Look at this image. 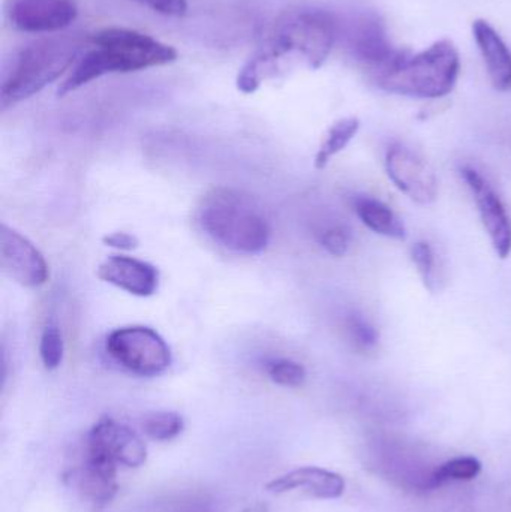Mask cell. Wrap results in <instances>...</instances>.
I'll use <instances>...</instances> for the list:
<instances>
[{"label":"cell","mask_w":511,"mask_h":512,"mask_svg":"<svg viewBox=\"0 0 511 512\" xmlns=\"http://www.w3.org/2000/svg\"><path fill=\"white\" fill-rule=\"evenodd\" d=\"M482 472V463L476 457H456L438 466L429 475L428 489L443 486L449 481H471Z\"/></svg>","instance_id":"cell-19"},{"label":"cell","mask_w":511,"mask_h":512,"mask_svg":"<svg viewBox=\"0 0 511 512\" xmlns=\"http://www.w3.org/2000/svg\"><path fill=\"white\" fill-rule=\"evenodd\" d=\"M0 262L6 276L26 288H39L50 277L44 255L27 237L6 224L0 231Z\"/></svg>","instance_id":"cell-11"},{"label":"cell","mask_w":511,"mask_h":512,"mask_svg":"<svg viewBox=\"0 0 511 512\" xmlns=\"http://www.w3.org/2000/svg\"><path fill=\"white\" fill-rule=\"evenodd\" d=\"M105 351L132 375L153 378L171 366V349L164 337L146 325H126L111 331Z\"/></svg>","instance_id":"cell-6"},{"label":"cell","mask_w":511,"mask_h":512,"mask_svg":"<svg viewBox=\"0 0 511 512\" xmlns=\"http://www.w3.org/2000/svg\"><path fill=\"white\" fill-rule=\"evenodd\" d=\"M474 39L485 60L492 86L500 92L511 89V51L500 33L486 20L473 23Z\"/></svg>","instance_id":"cell-16"},{"label":"cell","mask_w":511,"mask_h":512,"mask_svg":"<svg viewBox=\"0 0 511 512\" xmlns=\"http://www.w3.org/2000/svg\"><path fill=\"white\" fill-rule=\"evenodd\" d=\"M266 373L270 381L287 388H297L305 384L306 369L290 358H270L266 361Z\"/></svg>","instance_id":"cell-21"},{"label":"cell","mask_w":511,"mask_h":512,"mask_svg":"<svg viewBox=\"0 0 511 512\" xmlns=\"http://www.w3.org/2000/svg\"><path fill=\"white\" fill-rule=\"evenodd\" d=\"M386 170L393 185L414 203L428 206L438 197V180L431 165L404 144H393L386 156Z\"/></svg>","instance_id":"cell-8"},{"label":"cell","mask_w":511,"mask_h":512,"mask_svg":"<svg viewBox=\"0 0 511 512\" xmlns=\"http://www.w3.org/2000/svg\"><path fill=\"white\" fill-rule=\"evenodd\" d=\"M143 432L153 441L168 442L180 435L185 429L183 418L177 412H150L144 417Z\"/></svg>","instance_id":"cell-20"},{"label":"cell","mask_w":511,"mask_h":512,"mask_svg":"<svg viewBox=\"0 0 511 512\" xmlns=\"http://www.w3.org/2000/svg\"><path fill=\"white\" fill-rule=\"evenodd\" d=\"M177 60L171 45L128 27H105L87 38V45L59 87L68 95L108 74H128L170 65Z\"/></svg>","instance_id":"cell-2"},{"label":"cell","mask_w":511,"mask_h":512,"mask_svg":"<svg viewBox=\"0 0 511 512\" xmlns=\"http://www.w3.org/2000/svg\"><path fill=\"white\" fill-rule=\"evenodd\" d=\"M161 512H215L213 504L204 496H180L168 502Z\"/></svg>","instance_id":"cell-26"},{"label":"cell","mask_w":511,"mask_h":512,"mask_svg":"<svg viewBox=\"0 0 511 512\" xmlns=\"http://www.w3.org/2000/svg\"><path fill=\"white\" fill-rule=\"evenodd\" d=\"M134 2L165 17H183L188 12L186 0H134Z\"/></svg>","instance_id":"cell-27"},{"label":"cell","mask_w":511,"mask_h":512,"mask_svg":"<svg viewBox=\"0 0 511 512\" xmlns=\"http://www.w3.org/2000/svg\"><path fill=\"white\" fill-rule=\"evenodd\" d=\"M411 258L426 288L434 292L437 289V258L432 246L426 242H417L411 248Z\"/></svg>","instance_id":"cell-23"},{"label":"cell","mask_w":511,"mask_h":512,"mask_svg":"<svg viewBox=\"0 0 511 512\" xmlns=\"http://www.w3.org/2000/svg\"><path fill=\"white\" fill-rule=\"evenodd\" d=\"M201 230L218 245L237 254L266 251L272 228L251 198L228 188L210 191L198 207Z\"/></svg>","instance_id":"cell-3"},{"label":"cell","mask_w":511,"mask_h":512,"mask_svg":"<svg viewBox=\"0 0 511 512\" xmlns=\"http://www.w3.org/2000/svg\"><path fill=\"white\" fill-rule=\"evenodd\" d=\"M359 129L360 122L356 117L338 120L327 132L326 138L315 156V168L317 170L326 168L330 159L341 153L351 143Z\"/></svg>","instance_id":"cell-18"},{"label":"cell","mask_w":511,"mask_h":512,"mask_svg":"<svg viewBox=\"0 0 511 512\" xmlns=\"http://www.w3.org/2000/svg\"><path fill=\"white\" fill-rule=\"evenodd\" d=\"M87 39L78 35H51L26 45L3 81V108L20 104L71 71L86 48Z\"/></svg>","instance_id":"cell-5"},{"label":"cell","mask_w":511,"mask_h":512,"mask_svg":"<svg viewBox=\"0 0 511 512\" xmlns=\"http://www.w3.org/2000/svg\"><path fill=\"white\" fill-rule=\"evenodd\" d=\"M267 490L275 495L302 490L318 499H338L344 495V478L327 469L305 466L281 475L267 484Z\"/></svg>","instance_id":"cell-15"},{"label":"cell","mask_w":511,"mask_h":512,"mask_svg":"<svg viewBox=\"0 0 511 512\" xmlns=\"http://www.w3.org/2000/svg\"><path fill=\"white\" fill-rule=\"evenodd\" d=\"M72 486L90 504L104 507L117 495V465L102 457L86 453V460L72 472Z\"/></svg>","instance_id":"cell-14"},{"label":"cell","mask_w":511,"mask_h":512,"mask_svg":"<svg viewBox=\"0 0 511 512\" xmlns=\"http://www.w3.org/2000/svg\"><path fill=\"white\" fill-rule=\"evenodd\" d=\"M341 33V23L329 11L300 8L285 12L270 27L257 53L240 69L237 89L257 92L264 80L279 71L282 60L299 57L318 69L332 53Z\"/></svg>","instance_id":"cell-1"},{"label":"cell","mask_w":511,"mask_h":512,"mask_svg":"<svg viewBox=\"0 0 511 512\" xmlns=\"http://www.w3.org/2000/svg\"><path fill=\"white\" fill-rule=\"evenodd\" d=\"M86 453L125 468H140L147 460V447L143 439L134 430L110 417L101 418L93 424L87 435Z\"/></svg>","instance_id":"cell-9"},{"label":"cell","mask_w":511,"mask_h":512,"mask_svg":"<svg viewBox=\"0 0 511 512\" xmlns=\"http://www.w3.org/2000/svg\"><path fill=\"white\" fill-rule=\"evenodd\" d=\"M63 355H65V342H63L62 331L59 325L50 322L45 325L39 339V357L45 369L56 370L62 364Z\"/></svg>","instance_id":"cell-22"},{"label":"cell","mask_w":511,"mask_h":512,"mask_svg":"<svg viewBox=\"0 0 511 512\" xmlns=\"http://www.w3.org/2000/svg\"><path fill=\"white\" fill-rule=\"evenodd\" d=\"M354 212L360 221L380 236L389 239H405V227L396 213L380 200L371 197H357L354 200Z\"/></svg>","instance_id":"cell-17"},{"label":"cell","mask_w":511,"mask_h":512,"mask_svg":"<svg viewBox=\"0 0 511 512\" xmlns=\"http://www.w3.org/2000/svg\"><path fill=\"white\" fill-rule=\"evenodd\" d=\"M462 176L479 207L480 218L486 233L500 258H509L511 254V221L506 206L498 197L491 183L471 167L462 168Z\"/></svg>","instance_id":"cell-12"},{"label":"cell","mask_w":511,"mask_h":512,"mask_svg":"<svg viewBox=\"0 0 511 512\" xmlns=\"http://www.w3.org/2000/svg\"><path fill=\"white\" fill-rule=\"evenodd\" d=\"M98 277L135 297H150L159 285V271L150 262L128 255H111L98 267Z\"/></svg>","instance_id":"cell-13"},{"label":"cell","mask_w":511,"mask_h":512,"mask_svg":"<svg viewBox=\"0 0 511 512\" xmlns=\"http://www.w3.org/2000/svg\"><path fill=\"white\" fill-rule=\"evenodd\" d=\"M347 328L351 340L356 343L357 348L369 349L377 345V331L360 316H351L347 321Z\"/></svg>","instance_id":"cell-25"},{"label":"cell","mask_w":511,"mask_h":512,"mask_svg":"<svg viewBox=\"0 0 511 512\" xmlns=\"http://www.w3.org/2000/svg\"><path fill=\"white\" fill-rule=\"evenodd\" d=\"M6 15L20 32L51 35L77 20L78 5L75 0H8Z\"/></svg>","instance_id":"cell-10"},{"label":"cell","mask_w":511,"mask_h":512,"mask_svg":"<svg viewBox=\"0 0 511 512\" xmlns=\"http://www.w3.org/2000/svg\"><path fill=\"white\" fill-rule=\"evenodd\" d=\"M461 74L458 48L449 39L417 54L405 51L392 66L375 75L381 89L408 98L440 99L455 89Z\"/></svg>","instance_id":"cell-4"},{"label":"cell","mask_w":511,"mask_h":512,"mask_svg":"<svg viewBox=\"0 0 511 512\" xmlns=\"http://www.w3.org/2000/svg\"><path fill=\"white\" fill-rule=\"evenodd\" d=\"M105 246L117 249V251H135L140 246L137 237L134 234L123 233V231H117V233L107 234L102 239Z\"/></svg>","instance_id":"cell-28"},{"label":"cell","mask_w":511,"mask_h":512,"mask_svg":"<svg viewBox=\"0 0 511 512\" xmlns=\"http://www.w3.org/2000/svg\"><path fill=\"white\" fill-rule=\"evenodd\" d=\"M318 242L330 255L344 256L350 249V233L341 225H333L321 231Z\"/></svg>","instance_id":"cell-24"},{"label":"cell","mask_w":511,"mask_h":512,"mask_svg":"<svg viewBox=\"0 0 511 512\" xmlns=\"http://www.w3.org/2000/svg\"><path fill=\"white\" fill-rule=\"evenodd\" d=\"M348 51L375 75L392 66L405 51L393 47L386 26L375 14L357 15L345 29Z\"/></svg>","instance_id":"cell-7"}]
</instances>
